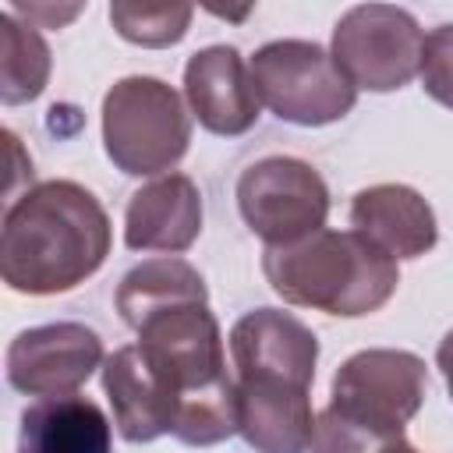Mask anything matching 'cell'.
Wrapping results in <instances>:
<instances>
[{
  "mask_svg": "<svg viewBox=\"0 0 453 453\" xmlns=\"http://www.w3.org/2000/svg\"><path fill=\"white\" fill-rule=\"evenodd\" d=\"M425 393L428 368L418 354L396 347L350 354L333 375L329 407L315 414L311 453H379L403 439Z\"/></svg>",
  "mask_w": 453,
  "mask_h": 453,
  "instance_id": "obj_3",
  "label": "cell"
},
{
  "mask_svg": "<svg viewBox=\"0 0 453 453\" xmlns=\"http://www.w3.org/2000/svg\"><path fill=\"white\" fill-rule=\"evenodd\" d=\"M50 46L35 25L18 21V14H0V99L4 106H21L42 96L50 81Z\"/></svg>",
  "mask_w": 453,
  "mask_h": 453,
  "instance_id": "obj_18",
  "label": "cell"
},
{
  "mask_svg": "<svg viewBox=\"0 0 453 453\" xmlns=\"http://www.w3.org/2000/svg\"><path fill=\"white\" fill-rule=\"evenodd\" d=\"M138 347L177 389L173 439L184 446H216L237 432V382L226 372L223 333L209 301L159 308L142 319Z\"/></svg>",
  "mask_w": 453,
  "mask_h": 453,
  "instance_id": "obj_2",
  "label": "cell"
},
{
  "mask_svg": "<svg viewBox=\"0 0 453 453\" xmlns=\"http://www.w3.org/2000/svg\"><path fill=\"white\" fill-rule=\"evenodd\" d=\"M195 18V7L170 4V7H142V4H110V21L120 39L134 46H173L188 35V25Z\"/></svg>",
  "mask_w": 453,
  "mask_h": 453,
  "instance_id": "obj_19",
  "label": "cell"
},
{
  "mask_svg": "<svg viewBox=\"0 0 453 453\" xmlns=\"http://www.w3.org/2000/svg\"><path fill=\"white\" fill-rule=\"evenodd\" d=\"M18 453H113V425L81 393L42 396L21 411Z\"/></svg>",
  "mask_w": 453,
  "mask_h": 453,
  "instance_id": "obj_16",
  "label": "cell"
},
{
  "mask_svg": "<svg viewBox=\"0 0 453 453\" xmlns=\"http://www.w3.org/2000/svg\"><path fill=\"white\" fill-rule=\"evenodd\" d=\"M191 145L184 96L163 78L131 74L103 96V149L127 177H163Z\"/></svg>",
  "mask_w": 453,
  "mask_h": 453,
  "instance_id": "obj_5",
  "label": "cell"
},
{
  "mask_svg": "<svg viewBox=\"0 0 453 453\" xmlns=\"http://www.w3.org/2000/svg\"><path fill=\"white\" fill-rule=\"evenodd\" d=\"M237 382V432L255 453H308L315 435L311 386L244 375Z\"/></svg>",
  "mask_w": 453,
  "mask_h": 453,
  "instance_id": "obj_12",
  "label": "cell"
},
{
  "mask_svg": "<svg viewBox=\"0 0 453 453\" xmlns=\"http://www.w3.org/2000/svg\"><path fill=\"white\" fill-rule=\"evenodd\" d=\"M7 11H14L18 18L25 14L28 25H35V28H60L64 21H71V18L81 14V4H71V7H50V4H28V7H21V4H14Z\"/></svg>",
  "mask_w": 453,
  "mask_h": 453,
  "instance_id": "obj_21",
  "label": "cell"
},
{
  "mask_svg": "<svg viewBox=\"0 0 453 453\" xmlns=\"http://www.w3.org/2000/svg\"><path fill=\"white\" fill-rule=\"evenodd\" d=\"M350 226L379 244L386 255L418 258L435 248L439 223L421 191L407 184H372L350 202Z\"/></svg>",
  "mask_w": 453,
  "mask_h": 453,
  "instance_id": "obj_15",
  "label": "cell"
},
{
  "mask_svg": "<svg viewBox=\"0 0 453 453\" xmlns=\"http://www.w3.org/2000/svg\"><path fill=\"white\" fill-rule=\"evenodd\" d=\"M425 32L396 4H357L336 28L329 53L343 78L365 92H396L421 74Z\"/></svg>",
  "mask_w": 453,
  "mask_h": 453,
  "instance_id": "obj_7",
  "label": "cell"
},
{
  "mask_svg": "<svg viewBox=\"0 0 453 453\" xmlns=\"http://www.w3.org/2000/svg\"><path fill=\"white\" fill-rule=\"evenodd\" d=\"M262 273L294 308L340 319L379 311L400 283L396 258L357 230H315L294 244L265 248Z\"/></svg>",
  "mask_w": 453,
  "mask_h": 453,
  "instance_id": "obj_4",
  "label": "cell"
},
{
  "mask_svg": "<svg viewBox=\"0 0 453 453\" xmlns=\"http://www.w3.org/2000/svg\"><path fill=\"white\" fill-rule=\"evenodd\" d=\"M184 103L191 106V117L219 138L251 131L262 110L248 60L226 42L191 53L184 67Z\"/></svg>",
  "mask_w": 453,
  "mask_h": 453,
  "instance_id": "obj_10",
  "label": "cell"
},
{
  "mask_svg": "<svg viewBox=\"0 0 453 453\" xmlns=\"http://www.w3.org/2000/svg\"><path fill=\"white\" fill-rule=\"evenodd\" d=\"M113 301H117L120 319L131 329H138L142 319H149L159 308L209 301V287L191 262H184L177 255H163V258H145L134 269H127L117 283Z\"/></svg>",
  "mask_w": 453,
  "mask_h": 453,
  "instance_id": "obj_17",
  "label": "cell"
},
{
  "mask_svg": "<svg viewBox=\"0 0 453 453\" xmlns=\"http://www.w3.org/2000/svg\"><path fill=\"white\" fill-rule=\"evenodd\" d=\"M103 340L85 322H46L21 329L7 343V382L25 396L78 393L103 365Z\"/></svg>",
  "mask_w": 453,
  "mask_h": 453,
  "instance_id": "obj_9",
  "label": "cell"
},
{
  "mask_svg": "<svg viewBox=\"0 0 453 453\" xmlns=\"http://www.w3.org/2000/svg\"><path fill=\"white\" fill-rule=\"evenodd\" d=\"M435 361H439V372H442V379L449 386V396H453V329L442 336V343L435 350Z\"/></svg>",
  "mask_w": 453,
  "mask_h": 453,
  "instance_id": "obj_22",
  "label": "cell"
},
{
  "mask_svg": "<svg viewBox=\"0 0 453 453\" xmlns=\"http://www.w3.org/2000/svg\"><path fill=\"white\" fill-rule=\"evenodd\" d=\"M110 244V216L88 188L42 180L25 188L4 212L0 273L18 294H64L106 262Z\"/></svg>",
  "mask_w": 453,
  "mask_h": 453,
  "instance_id": "obj_1",
  "label": "cell"
},
{
  "mask_svg": "<svg viewBox=\"0 0 453 453\" xmlns=\"http://www.w3.org/2000/svg\"><path fill=\"white\" fill-rule=\"evenodd\" d=\"M258 103L287 124L322 127L343 120L357 88L343 78L333 53L308 39H273L248 60Z\"/></svg>",
  "mask_w": 453,
  "mask_h": 453,
  "instance_id": "obj_6",
  "label": "cell"
},
{
  "mask_svg": "<svg viewBox=\"0 0 453 453\" xmlns=\"http://www.w3.org/2000/svg\"><path fill=\"white\" fill-rule=\"evenodd\" d=\"M230 357L237 379L244 375H276L301 386L315 382L319 336L280 308L244 311L230 329Z\"/></svg>",
  "mask_w": 453,
  "mask_h": 453,
  "instance_id": "obj_13",
  "label": "cell"
},
{
  "mask_svg": "<svg viewBox=\"0 0 453 453\" xmlns=\"http://www.w3.org/2000/svg\"><path fill=\"white\" fill-rule=\"evenodd\" d=\"M103 393L110 396L113 425L127 442H152L173 432L180 407L177 389L138 343L117 347L103 361Z\"/></svg>",
  "mask_w": 453,
  "mask_h": 453,
  "instance_id": "obj_11",
  "label": "cell"
},
{
  "mask_svg": "<svg viewBox=\"0 0 453 453\" xmlns=\"http://www.w3.org/2000/svg\"><path fill=\"white\" fill-rule=\"evenodd\" d=\"M202 234V191L188 173H163L142 184L124 209V244L131 251L180 255Z\"/></svg>",
  "mask_w": 453,
  "mask_h": 453,
  "instance_id": "obj_14",
  "label": "cell"
},
{
  "mask_svg": "<svg viewBox=\"0 0 453 453\" xmlns=\"http://www.w3.org/2000/svg\"><path fill=\"white\" fill-rule=\"evenodd\" d=\"M237 209L265 248H283L326 226L329 188L297 156H262L237 177Z\"/></svg>",
  "mask_w": 453,
  "mask_h": 453,
  "instance_id": "obj_8",
  "label": "cell"
},
{
  "mask_svg": "<svg viewBox=\"0 0 453 453\" xmlns=\"http://www.w3.org/2000/svg\"><path fill=\"white\" fill-rule=\"evenodd\" d=\"M379 453H418V449H414V446H411L407 439H396V442H389V446H382Z\"/></svg>",
  "mask_w": 453,
  "mask_h": 453,
  "instance_id": "obj_23",
  "label": "cell"
},
{
  "mask_svg": "<svg viewBox=\"0 0 453 453\" xmlns=\"http://www.w3.org/2000/svg\"><path fill=\"white\" fill-rule=\"evenodd\" d=\"M421 88L446 110H453V21L425 35L421 50Z\"/></svg>",
  "mask_w": 453,
  "mask_h": 453,
  "instance_id": "obj_20",
  "label": "cell"
}]
</instances>
